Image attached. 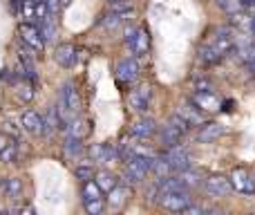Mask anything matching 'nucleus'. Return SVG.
<instances>
[{
	"mask_svg": "<svg viewBox=\"0 0 255 215\" xmlns=\"http://www.w3.org/2000/svg\"><path fill=\"white\" fill-rule=\"evenodd\" d=\"M136 76H139V63H136V58H121L119 63H117V79L121 81V83H134Z\"/></svg>",
	"mask_w": 255,
	"mask_h": 215,
	"instance_id": "8",
	"label": "nucleus"
},
{
	"mask_svg": "<svg viewBox=\"0 0 255 215\" xmlns=\"http://www.w3.org/2000/svg\"><path fill=\"white\" fill-rule=\"evenodd\" d=\"M154 200H159V186H157V182L150 186V191H145V202H154Z\"/></svg>",
	"mask_w": 255,
	"mask_h": 215,
	"instance_id": "35",
	"label": "nucleus"
},
{
	"mask_svg": "<svg viewBox=\"0 0 255 215\" xmlns=\"http://www.w3.org/2000/svg\"><path fill=\"white\" fill-rule=\"evenodd\" d=\"M56 63L61 67H74L76 65V47L72 43H63L56 47V54H54Z\"/></svg>",
	"mask_w": 255,
	"mask_h": 215,
	"instance_id": "16",
	"label": "nucleus"
},
{
	"mask_svg": "<svg viewBox=\"0 0 255 215\" xmlns=\"http://www.w3.org/2000/svg\"><path fill=\"white\" fill-rule=\"evenodd\" d=\"M177 114H179V117L184 119V121L188 123L190 128L202 126V123H204V112L197 106H195V103H184V106H179Z\"/></svg>",
	"mask_w": 255,
	"mask_h": 215,
	"instance_id": "14",
	"label": "nucleus"
},
{
	"mask_svg": "<svg viewBox=\"0 0 255 215\" xmlns=\"http://www.w3.org/2000/svg\"><path fill=\"white\" fill-rule=\"evenodd\" d=\"M81 193H83V202H92V200H101L103 198V191L99 189V184L92 180H85L83 182V189H81Z\"/></svg>",
	"mask_w": 255,
	"mask_h": 215,
	"instance_id": "22",
	"label": "nucleus"
},
{
	"mask_svg": "<svg viewBox=\"0 0 255 215\" xmlns=\"http://www.w3.org/2000/svg\"><path fill=\"white\" fill-rule=\"evenodd\" d=\"M193 103L202 110V112H217V110L222 108L220 97L213 92V88H197L193 94Z\"/></svg>",
	"mask_w": 255,
	"mask_h": 215,
	"instance_id": "3",
	"label": "nucleus"
},
{
	"mask_svg": "<svg viewBox=\"0 0 255 215\" xmlns=\"http://www.w3.org/2000/svg\"><path fill=\"white\" fill-rule=\"evenodd\" d=\"M157 202H159V207L166 209V211H170V213H184V209L193 202V198H190L188 189H179V191L161 193Z\"/></svg>",
	"mask_w": 255,
	"mask_h": 215,
	"instance_id": "2",
	"label": "nucleus"
},
{
	"mask_svg": "<svg viewBox=\"0 0 255 215\" xmlns=\"http://www.w3.org/2000/svg\"><path fill=\"white\" fill-rule=\"evenodd\" d=\"M204 191H206L211 198H226V195L233 191V186H231L229 177L211 175V177H206V182H204Z\"/></svg>",
	"mask_w": 255,
	"mask_h": 215,
	"instance_id": "5",
	"label": "nucleus"
},
{
	"mask_svg": "<svg viewBox=\"0 0 255 215\" xmlns=\"http://www.w3.org/2000/svg\"><path fill=\"white\" fill-rule=\"evenodd\" d=\"M226 132L224 123H217V121H211V123H202V130H199L197 139L202 144H211V141H217L222 135Z\"/></svg>",
	"mask_w": 255,
	"mask_h": 215,
	"instance_id": "13",
	"label": "nucleus"
},
{
	"mask_svg": "<svg viewBox=\"0 0 255 215\" xmlns=\"http://www.w3.org/2000/svg\"><path fill=\"white\" fill-rule=\"evenodd\" d=\"M16 159H18V148H16V144H11V141H9V144L0 150V162H2V164H13Z\"/></svg>",
	"mask_w": 255,
	"mask_h": 215,
	"instance_id": "28",
	"label": "nucleus"
},
{
	"mask_svg": "<svg viewBox=\"0 0 255 215\" xmlns=\"http://www.w3.org/2000/svg\"><path fill=\"white\" fill-rule=\"evenodd\" d=\"M108 2H117V0H108Z\"/></svg>",
	"mask_w": 255,
	"mask_h": 215,
	"instance_id": "38",
	"label": "nucleus"
},
{
	"mask_svg": "<svg viewBox=\"0 0 255 215\" xmlns=\"http://www.w3.org/2000/svg\"><path fill=\"white\" fill-rule=\"evenodd\" d=\"M90 157L97 164H110L112 159H121V150L112 148V146H106V144H94L92 148H90Z\"/></svg>",
	"mask_w": 255,
	"mask_h": 215,
	"instance_id": "11",
	"label": "nucleus"
},
{
	"mask_svg": "<svg viewBox=\"0 0 255 215\" xmlns=\"http://www.w3.org/2000/svg\"><path fill=\"white\" fill-rule=\"evenodd\" d=\"M157 132H159V139H161V144L166 146V148H172V146H177L181 139H184V132H181L172 121L166 123V126H161V130H157Z\"/></svg>",
	"mask_w": 255,
	"mask_h": 215,
	"instance_id": "15",
	"label": "nucleus"
},
{
	"mask_svg": "<svg viewBox=\"0 0 255 215\" xmlns=\"http://www.w3.org/2000/svg\"><path fill=\"white\" fill-rule=\"evenodd\" d=\"M247 65H249V70H251V74L255 76V56H253V58H251V61H249V63H247Z\"/></svg>",
	"mask_w": 255,
	"mask_h": 215,
	"instance_id": "37",
	"label": "nucleus"
},
{
	"mask_svg": "<svg viewBox=\"0 0 255 215\" xmlns=\"http://www.w3.org/2000/svg\"><path fill=\"white\" fill-rule=\"evenodd\" d=\"M18 34H20V40H22V43H25L29 49H34V52H40V49L45 47V40H43V36H40L38 25H31V22H22V25L18 27Z\"/></svg>",
	"mask_w": 255,
	"mask_h": 215,
	"instance_id": "4",
	"label": "nucleus"
},
{
	"mask_svg": "<svg viewBox=\"0 0 255 215\" xmlns=\"http://www.w3.org/2000/svg\"><path fill=\"white\" fill-rule=\"evenodd\" d=\"M108 195H110V198H108L110 200V207L112 209H121L128 202V198H130V189H128V184H124V186L117 184Z\"/></svg>",
	"mask_w": 255,
	"mask_h": 215,
	"instance_id": "20",
	"label": "nucleus"
},
{
	"mask_svg": "<svg viewBox=\"0 0 255 215\" xmlns=\"http://www.w3.org/2000/svg\"><path fill=\"white\" fill-rule=\"evenodd\" d=\"M177 177H179V182H181V186H184V189H195V186L202 184V175H199L197 171H193V168L181 171Z\"/></svg>",
	"mask_w": 255,
	"mask_h": 215,
	"instance_id": "23",
	"label": "nucleus"
},
{
	"mask_svg": "<svg viewBox=\"0 0 255 215\" xmlns=\"http://www.w3.org/2000/svg\"><path fill=\"white\" fill-rule=\"evenodd\" d=\"M166 159L170 162L172 171H177V173H181V171H186V168H190V153L184 148V146H179V144L166 150Z\"/></svg>",
	"mask_w": 255,
	"mask_h": 215,
	"instance_id": "7",
	"label": "nucleus"
},
{
	"mask_svg": "<svg viewBox=\"0 0 255 215\" xmlns=\"http://www.w3.org/2000/svg\"><path fill=\"white\" fill-rule=\"evenodd\" d=\"M110 11L119 13V16H124V18H130L132 13H134V4H132L130 0H117V2H110Z\"/></svg>",
	"mask_w": 255,
	"mask_h": 215,
	"instance_id": "26",
	"label": "nucleus"
},
{
	"mask_svg": "<svg viewBox=\"0 0 255 215\" xmlns=\"http://www.w3.org/2000/svg\"><path fill=\"white\" fill-rule=\"evenodd\" d=\"M38 29H40V36H43L45 43H49V40L56 38L58 27H56V18H54V13H49V16H45L43 20H38Z\"/></svg>",
	"mask_w": 255,
	"mask_h": 215,
	"instance_id": "19",
	"label": "nucleus"
},
{
	"mask_svg": "<svg viewBox=\"0 0 255 215\" xmlns=\"http://www.w3.org/2000/svg\"><path fill=\"white\" fill-rule=\"evenodd\" d=\"M2 132H4V135H9V137H13V139H18V137H20V128H18L13 121H4L2 123Z\"/></svg>",
	"mask_w": 255,
	"mask_h": 215,
	"instance_id": "32",
	"label": "nucleus"
},
{
	"mask_svg": "<svg viewBox=\"0 0 255 215\" xmlns=\"http://www.w3.org/2000/svg\"><path fill=\"white\" fill-rule=\"evenodd\" d=\"M0 189H2V193L7 195L9 200H18L22 195V180L20 177H7V180L0 182Z\"/></svg>",
	"mask_w": 255,
	"mask_h": 215,
	"instance_id": "18",
	"label": "nucleus"
},
{
	"mask_svg": "<svg viewBox=\"0 0 255 215\" xmlns=\"http://www.w3.org/2000/svg\"><path fill=\"white\" fill-rule=\"evenodd\" d=\"M152 171H154V175H157V177H166V175H170V173H172V166H170V162L166 159V155H163V157H154Z\"/></svg>",
	"mask_w": 255,
	"mask_h": 215,
	"instance_id": "27",
	"label": "nucleus"
},
{
	"mask_svg": "<svg viewBox=\"0 0 255 215\" xmlns=\"http://www.w3.org/2000/svg\"><path fill=\"white\" fill-rule=\"evenodd\" d=\"M170 121H172V123H175V126H177V128H179V130H181V132H184V135H186V132H188V130H190V126H188V123H186V121H184V119H181V117H179V114H177V112H175V114H172V119H170Z\"/></svg>",
	"mask_w": 255,
	"mask_h": 215,
	"instance_id": "34",
	"label": "nucleus"
},
{
	"mask_svg": "<svg viewBox=\"0 0 255 215\" xmlns=\"http://www.w3.org/2000/svg\"><path fill=\"white\" fill-rule=\"evenodd\" d=\"M20 128L27 130L29 135H43V117L34 110H27L20 117Z\"/></svg>",
	"mask_w": 255,
	"mask_h": 215,
	"instance_id": "12",
	"label": "nucleus"
},
{
	"mask_svg": "<svg viewBox=\"0 0 255 215\" xmlns=\"http://www.w3.org/2000/svg\"><path fill=\"white\" fill-rule=\"evenodd\" d=\"M222 58H224V54H222L213 43L211 45H204V47L199 49V61H202V65H206V67L222 63Z\"/></svg>",
	"mask_w": 255,
	"mask_h": 215,
	"instance_id": "17",
	"label": "nucleus"
},
{
	"mask_svg": "<svg viewBox=\"0 0 255 215\" xmlns=\"http://www.w3.org/2000/svg\"><path fill=\"white\" fill-rule=\"evenodd\" d=\"M94 177H97V184H99V189L103 191V193H110L112 189L117 186V177L112 175V173H108V171H101V173H94Z\"/></svg>",
	"mask_w": 255,
	"mask_h": 215,
	"instance_id": "24",
	"label": "nucleus"
},
{
	"mask_svg": "<svg viewBox=\"0 0 255 215\" xmlns=\"http://www.w3.org/2000/svg\"><path fill=\"white\" fill-rule=\"evenodd\" d=\"M126 45L134 58H141L150 49V34L145 27H132L126 31Z\"/></svg>",
	"mask_w": 255,
	"mask_h": 215,
	"instance_id": "1",
	"label": "nucleus"
},
{
	"mask_svg": "<svg viewBox=\"0 0 255 215\" xmlns=\"http://www.w3.org/2000/svg\"><path fill=\"white\" fill-rule=\"evenodd\" d=\"M231 186H233L238 193H244V195L255 193V180L249 175L247 168H235V171L231 173Z\"/></svg>",
	"mask_w": 255,
	"mask_h": 215,
	"instance_id": "6",
	"label": "nucleus"
},
{
	"mask_svg": "<svg viewBox=\"0 0 255 215\" xmlns=\"http://www.w3.org/2000/svg\"><path fill=\"white\" fill-rule=\"evenodd\" d=\"M103 209H106V204H103V198L101 200H92V202H85V211L92 213V215L103 213Z\"/></svg>",
	"mask_w": 255,
	"mask_h": 215,
	"instance_id": "31",
	"label": "nucleus"
},
{
	"mask_svg": "<svg viewBox=\"0 0 255 215\" xmlns=\"http://www.w3.org/2000/svg\"><path fill=\"white\" fill-rule=\"evenodd\" d=\"M242 7H255V0H240Z\"/></svg>",
	"mask_w": 255,
	"mask_h": 215,
	"instance_id": "36",
	"label": "nucleus"
},
{
	"mask_svg": "<svg viewBox=\"0 0 255 215\" xmlns=\"http://www.w3.org/2000/svg\"><path fill=\"white\" fill-rule=\"evenodd\" d=\"M159 130L157 121L152 117H141L136 119L134 123L130 126V135L132 137H139V139H148V137H154Z\"/></svg>",
	"mask_w": 255,
	"mask_h": 215,
	"instance_id": "10",
	"label": "nucleus"
},
{
	"mask_svg": "<svg viewBox=\"0 0 255 215\" xmlns=\"http://www.w3.org/2000/svg\"><path fill=\"white\" fill-rule=\"evenodd\" d=\"M74 173H76V177H79V180L85 182V180H92L97 171H94V164H88V162H85V164H76Z\"/></svg>",
	"mask_w": 255,
	"mask_h": 215,
	"instance_id": "29",
	"label": "nucleus"
},
{
	"mask_svg": "<svg viewBox=\"0 0 255 215\" xmlns=\"http://www.w3.org/2000/svg\"><path fill=\"white\" fill-rule=\"evenodd\" d=\"M126 20H128V18L119 16V13H115V11H108V13H103V16L99 18V25H101V27H106V29H117V27H119V25H124Z\"/></svg>",
	"mask_w": 255,
	"mask_h": 215,
	"instance_id": "25",
	"label": "nucleus"
},
{
	"mask_svg": "<svg viewBox=\"0 0 255 215\" xmlns=\"http://www.w3.org/2000/svg\"><path fill=\"white\" fill-rule=\"evenodd\" d=\"M63 153H65V157L67 159H72V162H76V159L83 155V144H81V139L79 137H72L70 135V139L63 144Z\"/></svg>",
	"mask_w": 255,
	"mask_h": 215,
	"instance_id": "21",
	"label": "nucleus"
},
{
	"mask_svg": "<svg viewBox=\"0 0 255 215\" xmlns=\"http://www.w3.org/2000/svg\"><path fill=\"white\" fill-rule=\"evenodd\" d=\"M217 4H220V7L224 9L229 16H235V13H240V9H242L240 0H217Z\"/></svg>",
	"mask_w": 255,
	"mask_h": 215,
	"instance_id": "30",
	"label": "nucleus"
},
{
	"mask_svg": "<svg viewBox=\"0 0 255 215\" xmlns=\"http://www.w3.org/2000/svg\"><path fill=\"white\" fill-rule=\"evenodd\" d=\"M150 99H152V88L150 85H139L136 90H130V108L136 110V112H145L150 106Z\"/></svg>",
	"mask_w": 255,
	"mask_h": 215,
	"instance_id": "9",
	"label": "nucleus"
},
{
	"mask_svg": "<svg viewBox=\"0 0 255 215\" xmlns=\"http://www.w3.org/2000/svg\"><path fill=\"white\" fill-rule=\"evenodd\" d=\"M70 2H72V0H47V4H49V11H52V13L63 11V9H65Z\"/></svg>",
	"mask_w": 255,
	"mask_h": 215,
	"instance_id": "33",
	"label": "nucleus"
}]
</instances>
